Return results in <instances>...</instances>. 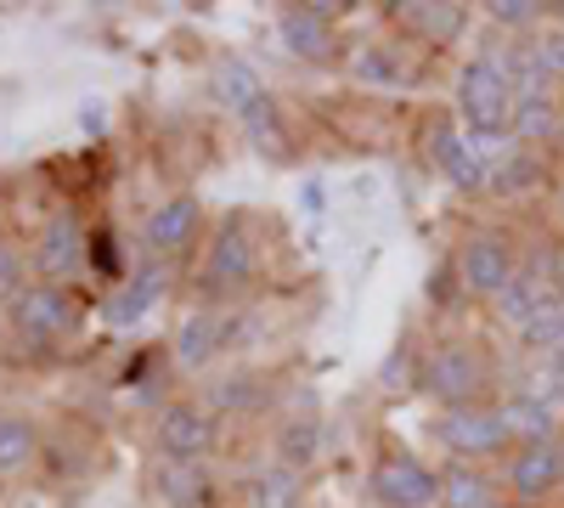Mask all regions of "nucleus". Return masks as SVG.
<instances>
[{
    "mask_svg": "<svg viewBox=\"0 0 564 508\" xmlns=\"http://www.w3.org/2000/svg\"><path fill=\"white\" fill-rule=\"evenodd\" d=\"M401 18H406L412 29H423L435 45H446V40L463 34V7H441V0H417V7H401Z\"/></svg>",
    "mask_w": 564,
    "mask_h": 508,
    "instance_id": "bb28decb",
    "label": "nucleus"
},
{
    "mask_svg": "<svg viewBox=\"0 0 564 508\" xmlns=\"http://www.w3.org/2000/svg\"><path fill=\"white\" fill-rule=\"evenodd\" d=\"M215 90H220V102H226L231 114H238V119L271 97V90H265V79H260V74H254L243 57H226V63L215 68Z\"/></svg>",
    "mask_w": 564,
    "mask_h": 508,
    "instance_id": "412c9836",
    "label": "nucleus"
},
{
    "mask_svg": "<svg viewBox=\"0 0 564 508\" xmlns=\"http://www.w3.org/2000/svg\"><path fill=\"white\" fill-rule=\"evenodd\" d=\"M350 74L361 85H406V63L395 52H384V45H367V52H356Z\"/></svg>",
    "mask_w": 564,
    "mask_h": 508,
    "instance_id": "cd10ccee",
    "label": "nucleus"
},
{
    "mask_svg": "<svg viewBox=\"0 0 564 508\" xmlns=\"http://www.w3.org/2000/svg\"><path fill=\"white\" fill-rule=\"evenodd\" d=\"M547 187H553V164H547L536 148H513V153L491 170V198H508V204L542 198Z\"/></svg>",
    "mask_w": 564,
    "mask_h": 508,
    "instance_id": "2eb2a0df",
    "label": "nucleus"
},
{
    "mask_svg": "<svg viewBox=\"0 0 564 508\" xmlns=\"http://www.w3.org/2000/svg\"><path fill=\"white\" fill-rule=\"evenodd\" d=\"M513 271H520V255H513L508 233H497V226H480V233H468L457 244V283H463V294L497 300L513 283Z\"/></svg>",
    "mask_w": 564,
    "mask_h": 508,
    "instance_id": "7ed1b4c3",
    "label": "nucleus"
},
{
    "mask_svg": "<svg viewBox=\"0 0 564 508\" xmlns=\"http://www.w3.org/2000/svg\"><path fill=\"white\" fill-rule=\"evenodd\" d=\"M260 271V255H254V238L243 233V220H226L220 233L209 238V260H204V277L215 289H249Z\"/></svg>",
    "mask_w": 564,
    "mask_h": 508,
    "instance_id": "9d476101",
    "label": "nucleus"
},
{
    "mask_svg": "<svg viewBox=\"0 0 564 508\" xmlns=\"http://www.w3.org/2000/svg\"><path fill=\"white\" fill-rule=\"evenodd\" d=\"M558 446H564V435H558Z\"/></svg>",
    "mask_w": 564,
    "mask_h": 508,
    "instance_id": "58836bf2",
    "label": "nucleus"
},
{
    "mask_svg": "<svg viewBox=\"0 0 564 508\" xmlns=\"http://www.w3.org/2000/svg\"><path fill=\"white\" fill-rule=\"evenodd\" d=\"M491 502H502V497H497V480H491L486 469L452 464V469L441 475V508H491Z\"/></svg>",
    "mask_w": 564,
    "mask_h": 508,
    "instance_id": "4be33fe9",
    "label": "nucleus"
},
{
    "mask_svg": "<svg viewBox=\"0 0 564 508\" xmlns=\"http://www.w3.org/2000/svg\"><path fill=\"white\" fill-rule=\"evenodd\" d=\"M491 508H525V502H513V497H502V502H491Z\"/></svg>",
    "mask_w": 564,
    "mask_h": 508,
    "instance_id": "e433bc0d",
    "label": "nucleus"
},
{
    "mask_svg": "<svg viewBox=\"0 0 564 508\" xmlns=\"http://www.w3.org/2000/svg\"><path fill=\"white\" fill-rule=\"evenodd\" d=\"M379 385H384V390H423V361H417L412 350H395V356L384 361Z\"/></svg>",
    "mask_w": 564,
    "mask_h": 508,
    "instance_id": "473e14b6",
    "label": "nucleus"
},
{
    "mask_svg": "<svg viewBox=\"0 0 564 508\" xmlns=\"http://www.w3.org/2000/svg\"><path fill=\"white\" fill-rule=\"evenodd\" d=\"M502 475H508V497L531 508V502H542V497H553V491L564 486V446H558V441L513 446L508 464H502Z\"/></svg>",
    "mask_w": 564,
    "mask_h": 508,
    "instance_id": "6e6552de",
    "label": "nucleus"
},
{
    "mask_svg": "<svg viewBox=\"0 0 564 508\" xmlns=\"http://www.w3.org/2000/svg\"><path fill=\"white\" fill-rule=\"evenodd\" d=\"M231 328H238L231 316H186V322H181V334H175V361H181V367H204V361H215V350H226L231 339H238Z\"/></svg>",
    "mask_w": 564,
    "mask_h": 508,
    "instance_id": "6ab92c4d",
    "label": "nucleus"
},
{
    "mask_svg": "<svg viewBox=\"0 0 564 508\" xmlns=\"http://www.w3.org/2000/svg\"><path fill=\"white\" fill-rule=\"evenodd\" d=\"M547 374H553V385H564V345L547 356Z\"/></svg>",
    "mask_w": 564,
    "mask_h": 508,
    "instance_id": "f704fd0d",
    "label": "nucleus"
},
{
    "mask_svg": "<svg viewBox=\"0 0 564 508\" xmlns=\"http://www.w3.org/2000/svg\"><path fill=\"white\" fill-rule=\"evenodd\" d=\"M316 452H322V419H311V412H300V419H289L276 430V464L282 469L305 475L316 464Z\"/></svg>",
    "mask_w": 564,
    "mask_h": 508,
    "instance_id": "5701e85b",
    "label": "nucleus"
},
{
    "mask_svg": "<svg viewBox=\"0 0 564 508\" xmlns=\"http://www.w3.org/2000/svg\"><path fill=\"white\" fill-rule=\"evenodd\" d=\"M12 328L29 334V339H52V334L74 328V305H68L63 283H29L12 300Z\"/></svg>",
    "mask_w": 564,
    "mask_h": 508,
    "instance_id": "f8f14e48",
    "label": "nucleus"
},
{
    "mask_svg": "<svg viewBox=\"0 0 564 508\" xmlns=\"http://www.w3.org/2000/svg\"><path fill=\"white\" fill-rule=\"evenodd\" d=\"M558 220H564V181H558Z\"/></svg>",
    "mask_w": 564,
    "mask_h": 508,
    "instance_id": "4c0bfd02",
    "label": "nucleus"
},
{
    "mask_svg": "<svg viewBox=\"0 0 564 508\" xmlns=\"http://www.w3.org/2000/svg\"><path fill=\"white\" fill-rule=\"evenodd\" d=\"M531 52H536V63H542V79L553 85V79H564V23H542L536 34H531Z\"/></svg>",
    "mask_w": 564,
    "mask_h": 508,
    "instance_id": "7c9ffc66",
    "label": "nucleus"
},
{
    "mask_svg": "<svg viewBox=\"0 0 564 508\" xmlns=\"http://www.w3.org/2000/svg\"><path fill=\"white\" fill-rule=\"evenodd\" d=\"M153 491L164 508H209L215 502V475L204 464H175V457H164L159 475H153Z\"/></svg>",
    "mask_w": 564,
    "mask_h": 508,
    "instance_id": "f3484780",
    "label": "nucleus"
},
{
    "mask_svg": "<svg viewBox=\"0 0 564 508\" xmlns=\"http://www.w3.org/2000/svg\"><path fill=\"white\" fill-rule=\"evenodd\" d=\"M486 12H491L497 29H513V34H520V29H542V12H547V7H542V0H491Z\"/></svg>",
    "mask_w": 564,
    "mask_h": 508,
    "instance_id": "2f4dec72",
    "label": "nucleus"
},
{
    "mask_svg": "<svg viewBox=\"0 0 564 508\" xmlns=\"http://www.w3.org/2000/svg\"><path fill=\"white\" fill-rule=\"evenodd\" d=\"M198 220H204V209H198V198L193 193H175V198H164L153 215H148V249L153 255H181L186 244L198 238Z\"/></svg>",
    "mask_w": 564,
    "mask_h": 508,
    "instance_id": "4468645a",
    "label": "nucleus"
},
{
    "mask_svg": "<svg viewBox=\"0 0 564 508\" xmlns=\"http://www.w3.org/2000/svg\"><path fill=\"white\" fill-rule=\"evenodd\" d=\"M547 300H558V294H553V283H547V266H542V249H536V255H525V260H520L513 283H508L491 305H497V316L508 322V328H525V322H531Z\"/></svg>",
    "mask_w": 564,
    "mask_h": 508,
    "instance_id": "ddd939ff",
    "label": "nucleus"
},
{
    "mask_svg": "<svg viewBox=\"0 0 564 508\" xmlns=\"http://www.w3.org/2000/svg\"><path fill=\"white\" fill-rule=\"evenodd\" d=\"M423 148H430V164L452 181V193H463V198H486L491 193V164H486V153L475 148V136H468L463 125L435 119L430 136H423Z\"/></svg>",
    "mask_w": 564,
    "mask_h": 508,
    "instance_id": "20e7f679",
    "label": "nucleus"
},
{
    "mask_svg": "<svg viewBox=\"0 0 564 508\" xmlns=\"http://www.w3.org/2000/svg\"><path fill=\"white\" fill-rule=\"evenodd\" d=\"M300 497H305V475L282 469V464L249 475V486H243V508H300Z\"/></svg>",
    "mask_w": 564,
    "mask_h": 508,
    "instance_id": "b1692460",
    "label": "nucleus"
},
{
    "mask_svg": "<svg viewBox=\"0 0 564 508\" xmlns=\"http://www.w3.org/2000/svg\"><path fill=\"white\" fill-rule=\"evenodd\" d=\"M513 79H508V63L502 52H480L457 68V119L468 136H513Z\"/></svg>",
    "mask_w": 564,
    "mask_h": 508,
    "instance_id": "f257e3e1",
    "label": "nucleus"
},
{
    "mask_svg": "<svg viewBox=\"0 0 564 508\" xmlns=\"http://www.w3.org/2000/svg\"><path fill=\"white\" fill-rule=\"evenodd\" d=\"M29 283H23V255H18V244H7L0 238V300H18Z\"/></svg>",
    "mask_w": 564,
    "mask_h": 508,
    "instance_id": "72a5a7b5",
    "label": "nucleus"
},
{
    "mask_svg": "<svg viewBox=\"0 0 564 508\" xmlns=\"http://www.w3.org/2000/svg\"><path fill=\"white\" fill-rule=\"evenodd\" d=\"M153 441H159L164 457H175V464H198V457H209L215 441H220V419L204 401H175V407L159 412Z\"/></svg>",
    "mask_w": 564,
    "mask_h": 508,
    "instance_id": "0eeeda50",
    "label": "nucleus"
},
{
    "mask_svg": "<svg viewBox=\"0 0 564 508\" xmlns=\"http://www.w3.org/2000/svg\"><path fill=\"white\" fill-rule=\"evenodd\" d=\"M497 407H502V424H508L513 446H542V441H558V412H553V401H542V396L520 390V396H508V401H497Z\"/></svg>",
    "mask_w": 564,
    "mask_h": 508,
    "instance_id": "a211bd4d",
    "label": "nucleus"
},
{
    "mask_svg": "<svg viewBox=\"0 0 564 508\" xmlns=\"http://www.w3.org/2000/svg\"><path fill=\"white\" fill-rule=\"evenodd\" d=\"M435 441L452 452V457H468V464H480V457H502L513 452V435L502 424V407H457V412H441L435 419Z\"/></svg>",
    "mask_w": 564,
    "mask_h": 508,
    "instance_id": "39448f33",
    "label": "nucleus"
},
{
    "mask_svg": "<svg viewBox=\"0 0 564 508\" xmlns=\"http://www.w3.org/2000/svg\"><path fill=\"white\" fill-rule=\"evenodd\" d=\"M159 294H164V271H141L135 283H124L119 294L102 300V322L108 328H135V322L159 305Z\"/></svg>",
    "mask_w": 564,
    "mask_h": 508,
    "instance_id": "aec40b11",
    "label": "nucleus"
},
{
    "mask_svg": "<svg viewBox=\"0 0 564 508\" xmlns=\"http://www.w3.org/2000/svg\"><path fill=\"white\" fill-rule=\"evenodd\" d=\"M334 18H339V7H289L282 23H276V34H282V45H289L300 63H327L339 52Z\"/></svg>",
    "mask_w": 564,
    "mask_h": 508,
    "instance_id": "9b49d317",
    "label": "nucleus"
},
{
    "mask_svg": "<svg viewBox=\"0 0 564 508\" xmlns=\"http://www.w3.org/2000/svg\"><path fill=\"white\" fill-rule=\"evenodd\" d=\"M520 339L531 345V350H542V356H553L558 345H564V300H547L525 328H520Z\"/></svg>",
    "mask_w": 564,
    "mask_h": 508,
    "instance_id": "c85d7f7f",
    "label": "nucleus"
},
{
    "mask_svg": "<svg viewBox=\"0 0 564 508\" xmlns=\"http://www.w3.org/2000/svg\"><path fill=\"white\" fill-rule=\"evenodd\" d=\"M40 457V430L23 412H0V475H23Z\"/></svg>",
    "mask_w": 564,
    "mask_h": 508,
    "instance_id": "393cba45",
    "label": "nucleus"
},
{
    "mask_svg": "<svg viewBox=\"0 0 564 508\" xmlns=\"http://www.w3.org/2000/svg\"><path fill=\"white\" fill-rule=\"evenodd\" d=\"M553 12V23H564V0H558V7H547Z\"/></svg>",
    "mask_w": 564,
    "mask_h": 508,
    "instance_id": "c9c22d12",
    "label": "nucleus"
},
{
    "mask_svg": "<svg viewBox=\"0 0 564 508\" xmlns=\"http://www.w3.org/2000/svg\"><path fill=\"white\" fill-rule=\"evenodd\" d=\"M486 385H491V361H486L475 345L452 339V345H441V350L423 356V390H430V396L441 401V412L480 407Z\"/></svg>",
    "mask_w": 564,
    "mask_h": 508,
    "instance_id": "f03ea898",
    "label": "nucleus"
},
{
    "mask_svg": "<svg viewBox=\"0 0 564 508\" xmlns=\"http://www.w3.org/2000/svg\"><path fill=\"white\" fill-rule=\"evenodd\" d=\"M243 130H249V142H254L260 153H289V136H282V119H276V102H271V97L243 114Z\"/></svg>",
    "mask_w": 564,
    "mask_h": 508,
    "instance_id": "c756f323",
    "label": "nucleus"
},
{
    "mask_svg": "<svg viewBox=\"0 0 564 508\" xmlns=\"http://www.w3.org/2000/svg\"><path fill=\"white\" fill-rule=\"evenodd\" d=\"M90 238H85V220L74 209H57L52 220L40 226V244H34V271L40 283H57V277H68L79 260H85Z\"/></svg>",
    "mask_w": 564,
    "mask_h": 508,
    "instance_id": "1a4fd4ad",
    "label": "nucleus"
},
{
    "mask_svg": "<svg viewBox=\"0 0 564 508\" xmlns=\"http://www.w3.org/2000/svg\"><path fill=\"white\" fill-rule=\"evenodd\" d=\"M372 497L384 508H441V475L412 452H384L367 475Z\"/></svg>",
    "mask_w": 564,
    "mask_h": 508,
    "instance_id": "423d86ee",
    "label": "nucleus"
},
{
    "mask_svg": "<svg viewBox=\"0 0 564 508\" xmlns=\"http://www.w3.org/2000/svg\"><path fill=\"white\" fill-rule=\"evenodd\" d=\"M558 136H564V108L553 102V90L547 85L520 90L513 97V142L536 148V142H558Z\"/></svg>",
    "mask_w": 564,
    "mask_h": 508,
    "instance_id": "dca6fc26",
    "label": "nucleus"
},
{
    "mask_svg": "<svg viewBox=\"0 0 564 508\" xmlns=\"http://www.w3.org/2000/svg\"><path fill=\"white\" fill-rule=\"evenodd\" d=\"M204 407L215 412V419H220V412H226V419H231V412H260L265 407V385H254V374H226V379L209 385Z\"/></svg>",
    "mask_w": 564,
    "mask_h": 508,
    "instance_id": "a878e982",
    "label": "nucleus"
}]
</instances>
